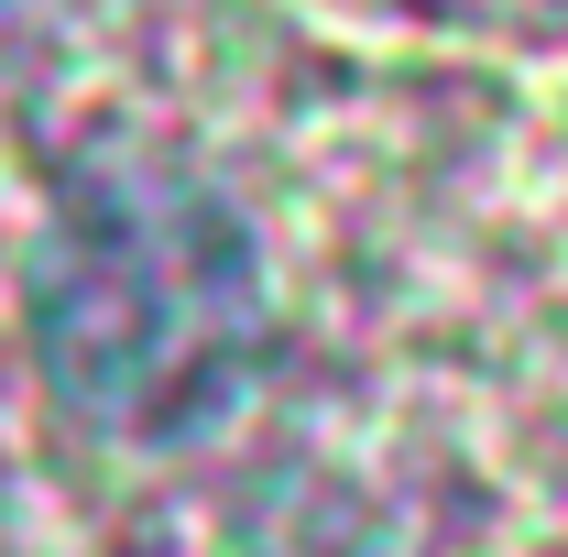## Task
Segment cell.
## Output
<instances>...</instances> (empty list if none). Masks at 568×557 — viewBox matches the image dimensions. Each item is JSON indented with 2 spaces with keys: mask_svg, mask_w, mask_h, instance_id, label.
I'll return each mask as SVG.
<instances>
[{
  "mask_svg": "<svg viewBox=\"0 0 568 557\" xmlns=\"http://www.w3.org/2000/svg\"><path fill=\"white\" fill-rule=\"evenodd\" d=\"M33 340L88 426L175 437L263 350L252 230L175 164H88L33 252Z\"/></svg>",
  "mask_w": 568,
  "mask_h": 557,
  "instance_id": "obj_1",
  "label": "cell"
}]
</instances>
